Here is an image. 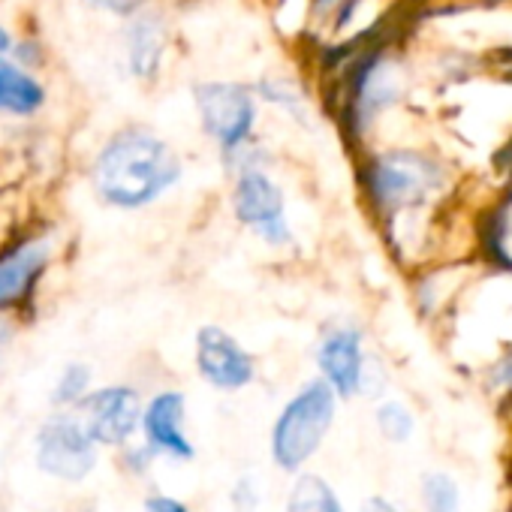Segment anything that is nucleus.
Returning <instances> with one entry per match:
<instances>
[{"label":"nucleus","instance_id":"f257e3e1","mask_svg":"<svg viewBox=\"0 0 512 512\" xmlns=\"http://www.w3.org/2000/svg\"><path fill=\"white\" fill-rule=\"evenodd\" d=\"M181 178L175 151L151 130L115 133L94 163L97 193L118 208H142Z\"/></svg>","mask_w":512,"mask_h":512},{"label":"nucleus","instance_id":"f03ea898","mask_svg":"<svg viewBox=\"0 0 512 512\" xmlns=\"http://www.w3.org/2000/svg\"><path fill=\"white\" fill-rule=\"evenodd\" d=\"M335 419V389L326 380L308 383L278 416L272 434L275 461L284 470H299L323 443Z\"/></svg>","mask_w":512,"mask_h":512},{"label":"nucleus","instance_id":"7ed1b4c3","mask_svg":"<svg viewBox=\"0 0 512 512\" xmlns=\"http://www.w3.org/2000/svg\"><path fill=\"white\" fill-rule=\"evenodd\" d=\"M443 181L437 163L413 151H392L374 160L368 172V187L377 205L383 208H407L428 193H434Z\"/></svg>","mask_w":512,"mask_h":512},{"label":"nucleus","instance_id":"20e7f679","mask_svg":"<svg viewBox=\"0 0 512 512\" xmlns=\"http://www.w3.org/2000/svg\"><path fill=\"white\" fill-rule=\"evenodd\" d=\"M235 217L260 235L266 244H287L290 241V223H287V205L281 187L260 169H247L235 181L232 193Z\"/></svg>","mask_w":512,"mask_h":512},{"label":"nucleus","instance_id":"39448f33","mask_svg":"<svg viewBox=\"0 0 512 512\" xmlns=\"http://www.w3.org/2000/svg\"><path fill=\"white\" fill-rule=\"evenodd\" d=\"M196 106L205 130L223 151H235L253 130V97L247 88L232 82H205L196 88Z\"/></svg>","mask_w":512,"mask_h":512},{"label":"nucleus","instance_id":"423d86ee","mask_svg":"<svg viewBox=\"0 0 512 512\" xmlns=\"http://www.w3.org/2000/svg\"><path fill=\"white\" fill-rule=\"evenodd\" d=\"M37 464L64 482H82L97 464L94 440L88 437L79 419L55 416L40 431Z\"/></svg>","mask_w":512,"mask_h":512},{"label":"nucleus","instance_id":"0eeeda50","mask_svg":"<svg viewBox=\"0 0 512 512\" xmlns=\"http://www.w3.org/2000/svg\"><path fill=\"white\" fill-rule=\"evenodd\" d=\"M142 401L127 386H109L82 401V428L94 443H124L136 431Z\"/></svg>","mask_w":512,"mask_h":512},{"label":"nucleus","instance_id":"6e6552de","mask_svg":"<svg viewBox=\"0 0 512 512\" xmlns=\"http://www.w3.org/2000/svg\"><path fill=\"white\" fill-rule=\"evenodd\" d=\"M196 368L217 389H241L253 380L250 353L223 329L205 326L196 335Z\"/></svg>","mask_w":512,"mask_h":512},{"label":"nucleus","instance_id":"1a4fd4ad","mask_svg":"<svg viewBox=\"0 0 512 512\" xmlns=\"http://www.w3.org/2000/svg\"><path fill=\"white\" fill-rule=\"evenodd\" d=\"M49 266V241L31 238L0 253V311L25 302Z\"/></svg>","mask_w":512,"mask_h":512},{"label":"nucleus","instance_id":"9d476101","mask_svg":"<svg viewBox=\"0 0 512 512\" xmlns=\"http://www.w3.org/2000/svg\"><path fill=\"white\" fill-rule=\"evenodd\" d=\"M320 368L326 374V383L338 392V395H353L362 386V338L353 329H338L332 332L323 347H320Z\"/></svg>","mask_w":512,"mask_h":512},{"label":"nucleus","instance_id":"9b49d317","mask_svg":"<svg viewBox=\"0 0 512 512\" xmlns=\"http://www.w3.org/2000/svg\"><path fill=\"white\" fill-rule=\"evenodd\" d=\"M145 434L157 452L193 458V443L184 434V395L160 392L145 410Z\"/></svg>","mask_w":512,"mask_h":512},{"label":"nucleus","instance_id":"f8f14e48","mask_svg":"<svg viewBox=\"0 0 512 512\" xmlns=\"http://www.w3.org/2000/svg\"><path fill=\"white\" fill-rule=\"evenodd\" d=\"M46 103V88L22 67L0 58V112L7 115H34Z\"/></svg>","mask_w":512,"mask_h":512},{"label":"nucleus","instance_id":"ddd939ff","mask_svg":"<svg viewBox=\"0 0 512 512\" xmlns=\"http://www.w3.org/2000/svg\"><path fill=\"white\" fill-rule=\"evenodd\" d=\"M163 55V25L154 16H145L130 31V64L139 79H151L157 73Z\"/></svg>","mask_w":512,"mask_h":512},{"label":"nucleus","instance_id":"4468645a","mask_svg":"<svg viewBox=\"0 0 512 512\" xmlns=\"http://www.w3.org/2000/svg\"><path fill=\"white\" fill-rule=\"evenodd\" d=\"M287 512H344V506L338 503V497L326 479L305 473L290 491Z\"/></svg>","mask_w":512,"mask_h":512},{"label":"nucleus","instance_id":"2eb2a0df","mask_svg":"<svg viewBox=\"0 0 512 512\" xmlns=\"http://www.w3.org/2000/svg\"><path fill=\"white\" fill-rule=\"evenodd\" d=\"M422 503L428 512H455L458 509V488L446 473H428L422 482Z\"/></svg>","mask_w":512,"mask_h":512},{"label":"nucleus","instance_id":"dca6fc26","mask_svg":"<svg viewBox=\"0 0 512 512\" xmlns=\"http://www.w3.org/2000/svg\"><path fill=\"white\" fill-rule=\"evenodd\" d=\"M377 425H380V431H383L386 440L401 443V440H407L410 431H413V416H410L401 404H383V407L377 410Z\"/></svg>","mask_w":512,"mask_h":512},{"label":"nucleus","instance_id":"f3484780","mask_svg":"<svg viewBox=\"0 0 512 512\" xmlns=\"http://www.w3.org/2000/svg\"><path fill=\"white\" fill-rule=\"evenodd\" d=\"M88 383H91V371H88V365H67V371L61 374L58 389H55L58 404L82 401V395H85Z\"/></svg>","mask_w":512,"mask_h":512},{"label":"nucleus","instance_id":"a211bd4d","mask_svg":"<svg viewBox=\"0 0 512 512\" xmlns=\"http://www.w3.org/2000/svg\"><path fill=\"white\" fill-rule=\"evenodd\" d=\"M145 512H187V506L175 497H166V494H154L145 500Z\"/></svg>","mask_w":512,"mask_h":512},{"label":"nucleus","instance_id":"6ab92c4d","mask_svg":"<svg viewBox=\"0 0 512 512\" xmlns=\"http://www.w3.org/2000/svg\"><path fill=\"white\" fill-rule=\"evenodd\" d=\"M91 4H97V7H106V10H112V13H121V16H130L133 10H139L142 0H91Z\"/></svg>","mask_w":512,"mask_h":512},{"label":"nucleus","instance_id":"aec40b11","mask_svg":"<svg viewBox=\"0 0 512 512\" xmlns=\"http://www.w3.org/2000/svg\"><path fill=\"white\" fill-rule=\"evenodd\" d=\"M500 244H503L506 250H512V211L503 214V238H500Z\"/></svg>","mask_w":512,"mask_h":512},{"label":"nucleus","instance_id":"412c9836","mask_svg":"<svg viewBox=\"0 0 512 512\" xmlns=\"http://www.w3.org/2000/svg\"><path fill=\"white\" fill-rule=\"evenodd\" d=\"M368 512H398L392 503H386L383 497H374L371 503H368Z\"/></svg>","mask_w":512,"mask_h":512},{"label":"nucleus","instance_id":"4be33fe9","mask_svg":"<svg viewBox=\"0 0 512 512\" xmlns=\"http://www.w3.org/2000/svg\"><path fill=\"white\" fill-rule=\"evenodd\" d=\"M7 49H10V34L0 28V52H7Z\"/></svg>","mask_w":512,"mask_h":512},{"label":"nucleus","instance_id":"5701e85b","mask_svg":"<svg viewBox=\"0 0 512 512\" xmlns=\"http://www.w3.org/2000/svg\"><path fill=\"white\" fill-rule=\"evenodd\" d=\"M7 338H10V329L0 323V350H4V344H7Z\"/></svg>","mask_w":512,"mask_h":512},{"label":"nucleus","instance_id":"b1692460","mask_svg":"<svg viewBox=\"0 0 512 512\" xmlns=\"http://www.w3.org/2000/svg\"><path fill=\"white\" fill-rule=\"evenodd\" d=\"M76 512H97L94 506H82V509H76Z\"/></svg>","mask_w":512,"mask_h":512}]
</instances>
